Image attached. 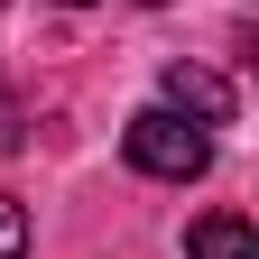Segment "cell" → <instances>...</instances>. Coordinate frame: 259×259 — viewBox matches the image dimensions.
Masks as SVG:
<instances>
[{"label": "cell", "instance_id": "cell-5", "mask_svg": "<svg viewBox=\"0 0 259 259\" xmlns=\"http://www.w3.org/2000/svg\"><path fill=\"white\" fill-rule=\"evenodd\" d=\"M139 10H167V0H139Z\"/></svg>", "mask_w": 259, "mask_h": 259}, {"label": "cell", "instance_id": "cell-2", "mask_svg": "<svg viewBox=\"0 0 259 259\" xmlns=\"http://www.w3.org/2000/svg\"><path fill=\"white\" fill-rule=\"evenodd\" d=\"M167 111H185V120L222 130V120H232V83H222L213 65H167Z\"/></svg>", "mask_w": 259, "mask_h": 259}, {"label": "cell", "instance_id": "cell-3", "mask_svg": "<svg viewBox=\"0 0 259 259\" xmlns=\"http://www.w3.org/2000/svg\"><path fill=\"white\" fill-rule=\"evenodd\" d=\"M185 259H259V232L241 213H194L185 222Z\"/></svg>", "mask_w": 259, "mask_h": 259}, {"label": "cell", "instance_id": "cell-4", "mask_svg": "<svg viewBox=\"0 0 259 259\" xmlns=\"http://www.w3.org/2000/svg\"><path fill=\"white\" fill-rule=\"evenodd\" d=\"M0 259H28V213L0 194Z\"/></svg>", "mask_w": 259, "mask_h": 259}, {"label": "cell", "instance_id": "cell-1", "mask_svg": "<svg viewBox=\"0 0 259 259\" xmlns=\"http://www.w3.org/2000/svg\"><path fill=\"white\" fill-rule=\"evenodd\" d=\"M120 148H130V167H139V176H167V185H194V176L213 167V130H204V120H185V111H167V102L130 120V130H120Z\"/></svg>", "mask_w": 259, "mask_h": 259}]
</instances>
